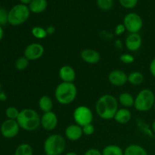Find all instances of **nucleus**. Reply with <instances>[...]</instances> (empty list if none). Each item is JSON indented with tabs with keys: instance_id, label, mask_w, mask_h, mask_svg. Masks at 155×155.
<instances>
[{
	"instance_id": "1",
	"label": "nucleus",
	"mask_w": 155,
	"mask_h": 155,
	"mask_svg": "<svg viewBox=\"0 0 155 155\" xmlns=\"http://www.w3.org/2000/svg\"><path fill=\"white\" fill-rule=\"evenodd\" d=\"M118 100L110 94L103 95L95 103V111L100 118L105 120L114 119L118 107Z\"/></svg>"
},
{
	"instance_id": "2",
	"label": "nucleus",
	"mask_w": 155,
	"mask_h": 155,
	"mask_svg": "<svg viewBox=\"0 0 155 155\" xmlns=\"http://www.w3.org/2000/svg\"><path fill=\"white\" fill-rule=\"evenodd\" d=\"M20 128L25 131L32 132L41 126V117L37 111L32 108H25L20 111L17 119Z\"/></svg>"
},
{
	"instance_id": "3",
	"label": "nucleus",
	"mask_w": 155,
	"mask_h": 155,
	"mask_svg": "<svg viewBox=\"0 0 155 155\" xmlns=\"http://www.w3.org/2000/svg\"><path fill=\"white\" fill-rule=\"evenodd\" d=\"M77 95V88L74 83H59L54 90V97L60 104L68 105L76 99Z\"/></svg>"
},
{
	"instance_id": "4",
	"label": "nucleus",
	"mask_w": 155,
	"mask_h": 155,
	"mask_svg": "<svg viewBox=\"0 0 155 155\" xmlns=\"http://www.w3.org/2000/svg\"><path fill=\"white\" fill-rule=\"evenodd\" d=\"M66 146V140L64 136L59 134H51L44 142V152L48 155H61L64 152Z\"/></svg>"
},
{
	"instance_id": "5",
	"label": "nucleus",
	"mask_w": 155,
	"mask_h": 155,
	"mask_svg": "<svg viewBox=\"0 0 155 155\" xmlns=\"http://www.w3.org/2000/svg\"><path fill=\"white\" fill-rule=\"evenodd\" d=\"M154 93L149 89H142L135 98L134 107L139 112H146L154 107Z\"/></svg>"
},
{
	"instance_id": "6",
	"label": "nucleus",
	"mask_w": 155,
	"mask_h": 155,
	"mask_svg": "<svg viewBox=\"0 0 155 155\" xmlns=\"http://www.w3.org/2000/svg\"><path fill=\"white\" fill-rule=\"evenodd\" d=\"M30 15L28 5L22 3L15 5L8 12V24L12 26H20L29 19Z\"/></svg>"
},
{
	"instance_id": "7",
	"label": "nucleus",
	"mask_w": 155,
	"mask_h": 155,
	"mask_svg": "<svg viewBox=\"0 0 155 155\" xmlns=\"http://www.w3.org/2000/svg\"><path fill=\"white\" fill-rule=\"evenodd\" d=\"M73 118L75 124L83 127L89 124H92L93 114L89 107L85 105H80L74 109V113H73Z\"/></svg>"
},
{
	"instance_id": "8",
	"label": "nucleus",
	"mask_w": 155,
	"mask_h": 155,
	"mask_svg": "<svg viewBox=\"0 0 155 155\" xmlns=\"http://www.w3.org/2000/svg\"><path fill=\"white\" fill-rule=\"evenodd\" d=\"M124 25L130 33H139L143 27V21L140 15L135 12H131L125 15Z\"/></svg>"
},
{
	"instance_id": "9",
	"label": "nucleus",
	"mask_w": 155,
	"mask_h": 155,
	"mask_svg": "<svg viewBox=\"0 0 155 155\" xmlns=\"http://www.w3.org/2000/svg\"><path fill=\"white\" fill-rule=\"evenodd\" d=\"M20 129V126L16 120L7 119L2 124L0 132L5 139H13L18 136Z\"/></svg>"
},
{
	"instance_id": "10",
	"label": "nucleus",
	"mask_w": 155,
	"mask_h": 155,
	"mask_svg": "<svg viewBox=\"0 0 155 155\" xmlns=\"http://www.w3.org/2000/svg\"><path fill=\"white\" fill-rule=\"evenodd\" d=\"M45 52L43 45L38 42H33L27 45L24 51V56L29 61H36L41 58Z\"/></svg>"
},
{
	"instance_id": "11",
	"label": "nucleus",
	"mask_w": 155,
	"mask_h": 155,
	"mask_svg": "<svg viewBox=\"0 0 155 155\" xmlns=\"http://www.w3.org/2000/svg\"><path fill=\"white\" fill-rule=\"evenodd\" d=\"M58 119L53 111L43 113L41 116V127L46 131H52L57 127Z\"/></svg>"
},
{
	"instance_id": "12",
	"label": "nucleus",
	"mask_w": 155,
	"mask_h": 155,
	"mask_svg": "<svg viewBox=\"0 0 155 155\" xmlns=\"http://www.w3.org/2000/svg\"><path fill=\"white\" fill-rule=\"evenodd\" d=\"M108 81L114 86H123L128 83V75L121 70H114L109 73Z\"/></svg>"
},
{
	"instance_id": "13",
	"label": "nucleus",
	"mask_w": 155,
	"mask_h": 155,
	"mask_svg": "<svg viewBox=\"0 0 155 155\" xmlns=\"http://www.w3.org/2000/svg\"><path fill=\"white\" fill-rule=\"evenodd\" d=\"M80 58L86 63L95 64L101 60V54L93 48H85L80 52Z\"/></svg>"
},
{
	"instance_id": "14",
	"label": "nucleus",
	"mask_w": 155,
	"mask_h": 155,
	"mask_svg": "<svg viewBox=\"0 0 155 155\" xmlns=\"http://www.w3.org/2000/svg\"><path fill=\"white\" fill-rule=\"evenodd\" d=\"M65 137L71 142H76L81 139L83 136V128L77 124L68 126L64 131Z\"/></svg>"
},
{
	"instance_id": "15",
	"label": "nucleus",
	"mask_w": 155,
	"mask_h": 155,
	"mask_svg": "<svg viewBox=\"0 0 155 155\" xmlns=\"http://www.w3.org/2000/svg\"><path fill=\"white\" fill-rule=\"evenodd\" d=\"M142 39L139 33H130L125 39V45L130 51H136L141 48Z\"/></svg>"
},
{
	"instance_id": "16",
	"label": "nucleus",
	"mask_w": 155,
	"mask_h": 155,
	"mask_svg": "<svg viewBox=\"0 0 155 155\" xmlns=\"http://www.w3.org/2000/svg\"><path fill=\"white\" fill-rule=\"evenodd\" d=\"M59 78L64 83H74L76 79V71L70 65H64L59 69Z\"/></svg>"
},
{
	"instance_id": "17",
	"label": "nucleus",
	"mask_w": 155,
	"mask_h": 155,
	"mask_svg": "<svg viewBox=\"0 0 155 155\" xmlns=\"http://www.w3.org/2000/svg\"><path fill=\"white\" fill-rule=\"evenodd\" d=\"M114 120L120 124H126L132 119V114L128 108H119L114 117Z\"/></svg>"
},
{
	"instance_id": "18",
	"label": "nucleus",
	"mask_w": 155,
	"mask_h": 155,
	"mask_svg": "<svg viewBox=\"0 0 155 155\" xmlns=\"http://www.w3.org/2000/svg\"><path fill=\"white\" fill-rule=\"evenodd\" d=\"M30 12L34 14H39L45 12L48 7L47 0H33L28 5Z\"/></svg>"
},
{
	"instance_id": "19",
	"label": "nucleus",
	"mask_w": 155,
	"mask_h": 155,
	"mask_svg": "<svg viewBox=\"0 0 155 155\" xmlns=\"http://www.w3.org/2000/svg\"><path fill=\"white\" fill-rule=\"evenodd\" d=\"M38 106H39V108L41 111H42L43 113H46V112L52 111L54 103H53L52 99L49 96L42 95L39 99Z\"/></svg>"
},
{
	"instance_id": "20",
	"label": "nucleus",
	"mask_w": 155,
	"mask_h": 155,
	"mask_svg": "<svg viewBox=\"0 0 155 155\" xmlns=\"http://www.w3.org/2000/svg\"><path fill=\"white\" fill-rule=\"evenodd\" d=\"M124 155H148V152L141 145L132 144L124 150Z\"/></svg>"
},
{
	"instance_id": "21",
	"label": "nucleus",
	"mask_w": 155,
	"mask_h": 155,
	"mask_svg": "<svg viewBox=\"0 0 155 155\" xmlns=\"http://www.w3.org/2000/svg\"><path fill=\"white\" fill-rule=\"evenodd\" d=\"M118 102L123 106V107L129 108L134 107L135 98L129 92H122L118 97Z\"/></svg>"
},
{
	"instance_id": "22",
	"label": "nucleus",
	"mask_w": 155,
	"mask_h": 155,
	"mask_svg": "<svg viewBox=\"0 0 155 155\" xmlns=\"http://www.w3.org/2000/svg\"><path fill=\"white\" fill-rule=\"evenodd\" d=\"M144 82V75L139 71H133L128 75V83L133 86H139Z\"/></svg>"
},
{
	"instance_id": "23",
	"label": "nucleus",
	"mask_w": 155,
	"mask_h": 155,
	"mask_svg": "<svg viewBox=\"0 0 155 155\" xmlns=\"http://www.w3.org/2000/svg\"><path fill=\"white\" fill-rule=\"evenodd\" d=\"M102 155H124V150L117 145H108L103 148Z\"/></svg>"
},
{
	"instance_id": "24",
	"label": "nucleus",
	"mask_w": 155,
	"mask_h": 155,
	"mask_svg": "<svg viewBox=\"0 0 155 155\" xmlns=\"http://www.w3.org/2000/svg\"><path fill=\"white\" fill-rule=\"evenodd\" d=\"M14 155H33V148L27 143L21 144L15 149Z\"/></svg>"
},
{
	"instance_id": "25",
	"label": "nucleus",
	"mask_w": 155,
	"mask_h": 155,
	"mask_svg": "<svg viewBox=\"0 0 155 155\" xmlns=\"http://www.w3.org/2000/svg\"><path fill=\"white\" fill-rule=\"evenodd\" d=\"M31 34L37 39H43L48 36L46 29L39 26H36L31 29Z\"/></svg>"
},
{
	"instance_id": "26",
	"label": "nucleus",
	"mask_w": 155,
	"mask_h": 155,
	"mask_svg": "<svg viewBox=\"0 0 155 155\" xmlns=\"http://www.w3.org/2000/svg\"><path fill=\"white\" fill-rule=\"evenodd\" d=\"M29 64H30V61L25 56H22L17 59L15 64V67L18 71H24L26 68H27Z\"/></svg>"
},
{
	"instance_id": "27",
	"label": "nucleus",
	"mask_w": 155,
	"mask_h": 155,
	"mask_svg": "<svg viewBox=\"0 0 155 155\" xmlns=\"http://www.w3.org/2000/svg\"><path fill=\"white\" fill-rule=\"evenodd\" d=\"M96 3L101 10L105 12L110 10L114 6L113 0H96Z\"/></svg>"
},
{
	"instance_id": "28",
	"label": "nucleus",
	"mask_w": 155,
	"mask_h": 155,
	"mask_svg": "<svg viewBox=\"0 0 155 155\" xmlns=\"http://www.w3.org/2000/svg\"><path fill=\"white\" fill-rule=\"evenodd\" d=\"M20 114V110L15 107H8L5 110V116L8 119L10 120H16L18 119V115Z\"/></svg>"
},
{
	"instance_id": "29",
	"label": "nucleus",
	"mask_w": 155,
	"mask_h": 155,
	"mask_svg": "<svg viewBox=\"0 0 155 155\" xmlns=\"http://www.w3.org/2000/svg\"><path fill=\"white\" fill-rule=\"evenodd\" d=\"M139 0H119V2L122 7L127 9H133L137 5Z\"/></svg>"
},
{
	"instance_id": "30",
	"label": "nucleus",
	"mask_w": 155,
	"mask_h": 155,
	"mask_svg": "<svg viewBox=\"0 0 155 155\" xmlns=\"http://www.w3.org/2000/svg\"><path fill=\"white\" fill-rule=\"evenodd\" d=\"M8 23V12L3 8H0V26H4Z\"/></svg>"
},
{
	"instance_id": "31",
	"label": "nucleus",
	"mask_w": 155,
	"mask_h": 155,
	"mask_svg": "<svg viewBox=\"0 0 155 155\" xmlns=\"http://www.w3.org/2000/svg\"><path fill=\"white\" fill-rule=\"evenodd\" d=\"M120 60L122 63L125 64H130L135 61V58L133 54L124 53L120 56Z\"/></svg>"
},
{
	"instance_id": "32",
	"label": "nucleus",
	"mask_w": 155,
	"mask_h": 155,
	"mask_svg": "<svg viewBox=\"0 0 155 155\" xmlns=\"http://www.w3.org/2000/svg\"><path fill=\"white\" fill-rule=\"evenodd\" d=\"M82 128H83V135H85V136H92V135L95 133V129L92 124H88V125L84 126V127H83Z\"/></svg>"
},
{
	"instance_id": "33",
	"label": "nucleus",
	"mask_w": 155,
	"mask_h": 155,
	"mask_svg": "<svg viewBox=\"0 0 155 155\" xmlns=\"http://www.w3.org/2000/svg\"><path fill=\"white\" fill-rule=\"evenodd\" d=\"M126 27L124 25V24H120L115 27L114 33L117 36H120V35H122L123 33H124V32L126 31Z\"/></svg>"
},
{
	"instance_id": "34",
	"label": "nucleus",
	"mask_w": 155,
	"mask_h": 155,
	"mask_svg": "<svg viewBox=\"0 0 155 155\" xmlns=\"http://www.w3.org/2000/svg\"><path fill=\"white\" fill-rule=\"evenodd\" d=\"M83 155H102L101 151H99L97 148H89V149L86 150V152L84 153Z\"/></svg>"
},
{
	"instance_id": "35",
	"label": "nucleus",
	"mask_w": 155,
	"mask_h": 155,
	"mask_svg": "<svg viewBox=\"0 0 155 155\" xmlns=\"http://www.w3.org/2000/svg\"><path fill=\"white\" fill-rule=\"evenodd\" d=\"M149 71H150V73L151 74V75H152L154 77H155V58L151 60V63H150Z\"/></svg>"
},
{
	"instance_id": "36",
	"label": "nucleus",
	"mask_w": 155,
	"mask_h": 155,
	"mask_svg": "<svg viewBox=\"0 0 155 155\" xmlns=\"http://www.w3.org/2000/svg\"><path fill=\"white\" fill-rule=\"evenodd\" d=\"M46 29V31H47V33H48V36H49V35H52L54 34V32H55V27H53V26H48Z\"/></svg>"
},
{
	"instance_id": "37",
	"label": "nucleus",
	"mask_w": 155,
	"mask_h": 155,
	"mask_svg": "<svg viewBox=\"0 0 155 155\" xmlns=\"http://www.w3.org/2000/svg\"><path fill=\"white\" fill-rule=\"evenodd\" d=\"M20 1H21V2L22 3V4L27 5L30 4V3L33 0H20Z\"/></svg>"
},
{
	"instance_id": "38",
	"label": "nucleus",
	"mask_w": 155,
	"mask_h": 155,
	"mask_svg": "<svg viewBox=\"0 0 155 155\" xmlns=\"http://www.w3.org/2000/svg\"><path fill=\"white\" fill-rule=\"evenodd\" d=\"M3 36H4V31H3V29L2 27V26H0V41L2 39Z\"/></svg>"
},
{
	"instance_id": "39",
	"label": "nucleus",
	"mask_w": 155,
	"mask_h": 155,
	"mask_svg": "<svg viewBox=\"0 0 155 155\" xmlns=\"http://www.w3.org/2000/svg\"><path fill=\"white\" fill-rule=\"evenodd\" d=\"M64 155H79L78 154H77L76 152H73V151H71V152H68L66 153Z\"/></svg>"
},
{
	"instance_id": "40",
	"label": "nucleus",
	"mask_w": 155,
	"mask_h": 155,
	"mask_svg": "<svg viewBox=\"0 0 155 155\" xmlns=\"http://www.w3.org/2000/svg\"><path fill=\"white\" fill-rule=\"evenodd\" d=\"M151 127H152V130L154 131V133H155V120L154 121H153L152 126H151Z\"/></svg>"
},
{
	"instance_id": "41",
	"label": "nucleus",
	"mask_w": 155,
	"mask_h": 155,
	"mask_svg": "<svg viewBox=\"0 0 155 155\" xmlns=\"http://www.w3.org/2000/svg\"><path fill=\"white\" fill-rule=\"evenodd\" d=\"M154 110H155V102H154Z\"/></svg>"
},
{
	"instance_id": "42",
	"label": "nucleus",
	"mask_w": 155,
	"mask_h": 155,
	"mask_svg": "<svg viewBox=\"0 0 155 155\" xmlns=\"http://www.w3.org/2000/svg\"><path fill=\"white\" fill-rule=\"evenodd\" d=\"M42 155H48V154H42Z\"/></svg>"
}]
</instances>
